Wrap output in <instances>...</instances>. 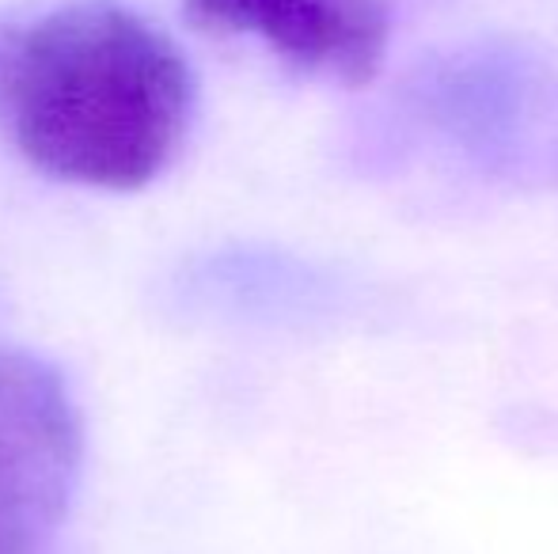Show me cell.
I'll return each instance as SVG.
<instances>
[{"label": "cell", "mask_w": 558, "mask_h": 554, "mask_svg": "<svg viewBox=\"0 0 558 554\" xmlns=\"http://www.w3.org/2000/svg\"><path fill=\"white\" fill-rule=\"evenodd\" d=\"M194 76L163 27L118 0H69L0 27V134L61 183L141 190L179 156Z\"/></svg>", "instance_id": "cell-1"}, {"label": "cell", "mask_w": 558, "mask_h": 554, "mask_svg": "<svg viewBox=\"0 0 558 554\" xmlns=\"http://www.w3.org/2000/svg\"><path fill=\"white\" fill-rule=\"evenodd\" d=\"M84 464V426L53 365L0 349V554H43Z\"/></svg>", "instance_id": "cell-2"}, {"label": "cell", "mask_w": 558, "mask_h": 554, "mask_svg": "<svg viewBox=\"0 0 558 554\" xmlns=\"http://www.w3.org/2000/svg\"><path fill=\"white\" fill-rule=\"evenodd\" d=\"M194 30L217 38H258L281 61L312 76L361 88L388 53L384 0H179Z\"/></svg>", "instance_id": "cell-3"}]
</instances>
